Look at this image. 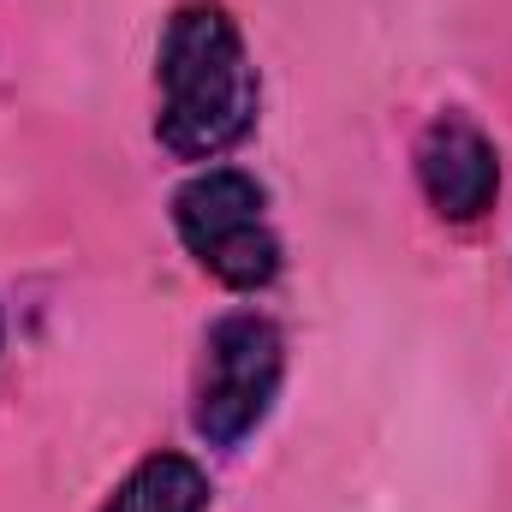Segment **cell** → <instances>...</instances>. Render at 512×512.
Segmentation results:
<instances>
[{
  "label": "cell",
  "instance_id": "obj_3",
  "mask_svg": "<svg viewBox=\"0 0 512 512\" xmlns=\"http://www.w3.org/2000/svg\"><path fill=\"white\" fill-rule=\"evenodd\" d=\"M286 376V340L268 316L239 310L221 316L203 340V370H197V399L191 423L209 447H239L256 423L274 411V393Z\"/></svg>",
  "mask_w": 512,
  "mask_h": 512
},
{
  "label": "cell",
  "instance_id": "obj_4",
  "mask_svg": "<svg viewBox=\"0 0 512 512\" xmlns=\"http://www.w3.org/2000/svg\"><path fill=\"white\" fill-rule=\"evenodd\" d=\"M417 185L441 221H483L501 191V155L471 114H435L417 137Z\"/></svg>",
  "mask_w": 512,
  "mask_h": 512
},
{
  "label": "cell",
  "instance_id": "obj_2",
  "mask_svg": "<svg viewBox=\"0 0 512 512\" xmlns=\"http://www.w3.org/2000/svg\"><path fill=\"white\" fill-rule=\"evenodd\" d=\"M173 227L221 286L262 292L280 274V239L268 227V197L251 173L209 167L173 191Z\"/></svg>",
  "mask_w": 512,
  "mask_h": 512
},
{
  "label": "cell",
  "instance_id": "obj_5",
  "mask_svg": "<svg viewBox=\"0 0 512 512\" xmlns=\"http://www.w3.org/2000/svg\"><path fill=\"white\" fill-rule=\"evenodd\" d=\"M203 507H209V477L185 453H149L102 501V512H203Z\"/></svg>",
  "mask_w": 512,
  "mask_h": 512
},
{
  "label": "cell",
  "instance_id": "obj_1",
  "mask_svg": "<svg viewBox=\"0 0 512 512\" xmlns=\"http://www.w3.org/2000/svg\"><path fill=\"white\" fill-rule=\"evenodd\" d=\"M155 137L179 161H215L256 126V66L221 0H191L167 18L155 54Z\"/></svg>",
  "mask_w": 512,
  "mask_h": 512
}]
</instances>
